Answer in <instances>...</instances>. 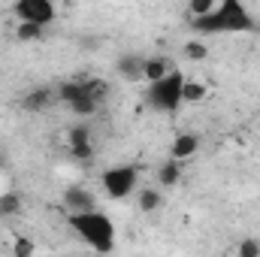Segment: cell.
Listing matches in <instances>:
<instances>
[{"instance_id":"obj_17","label":"cell","mask_w":260,"mask_h":257,"mask_svg":"<svg viewBox=\"0 0 260 257\" xmlns=\"http://www.w3.org/2000/svg\"><path fill=\"white\" fill-rule=\"evenodd\" d=\"M142 64H145V58H139V55H124V58L118 61V73H121V79L139 82V79H142Z\"/></svg>"},{"instance_id":"obj_1","label":"cell","mask_w":260,"mask_h":257,"mask_svg":"<svg viewBox=\"0 0 260 257\" xmlns=\"http://www.w3.org/2000/svg\"><path fill=\"white\" fill-rule=\"evenodd\" d=\"M191 27L203 37H209V34H254V30H260L257 18L251 15V9L242 0H218V6L206 18L191 21Z\"/></svg>"},{"instance_id":"obj_9","label":"cell","mask_w":260,"mask_h":257,"mask_svg":"<svg viewBox=\"0 0 260 257\" xmlns=\"http://www.w3.org/2000/svg\"><path fill=\"white\" fill-rule=\"evenodd\" d=\"M170 73H173V64H170L164 55H151V58H145V64H142V82L154 85V82L167 79Z\"/></svg>"},{"instance_id":"obj_12","label":"cell","mask_w":260,"mask_h":257,"mask_svg":"<svg viewBox=\"0 0 260 257\" xmlns=\"http://www.w3.org/2000/svg\"><path fill=\"white\" fill-rule=\"evenodd\" d=\"M179 182H182V164L173 160V157H167V160L157 167V188H160V191H170V188H176Z\"/></svg>"},{"instance_id":"obj_20","label":"cell","mask_w":260,"mask_h":257,"mask_svg":"<svg viewBox=\"0 0 260 257\" xmlns=\"http://www.w3.org/2000/svg\"><path fill=\"white\" fill-rule=\"evenodd\" d=\"M215 6H218V0H191V3H188V18H191V21H200V18H206Z\"/></svg>"},{"instance_id":"obj_6","label":"cell","mask_w":260,"mask_h":257,"mask_svg":"<svg viewBox=\"0 0 260 257\" xmlns=\"http://www.w3.org/2000/svg\"><path fill=\"white\" fill-rule=\"evenodd\" d=\"M67 151L79 164H91L94 160L97 148H94V136H91V127L88 124L79 121V124H73V127L67 130Z\"/></svg>"},{"instance_id":"obj_11","label":"cell","mask_w":260,"mask_h":257,"mask_svg":"<svg viewBox=\"0 0 260 257\" xmlns=\"http://www.w3.org/2000/svg\"><path fill=\"white\" fill-rule=\"evenodd\" d=\"M133 197H136V209H139L142 215H154V212H160V206H164V191H160V188H139Z\"/></svg>"},{"instance_id":"obj_8","label":"cell","mask_w":260,"mask_h":257,"mask_svg":"<svg viewBox=\"0 0 260 257\" xmlns=\"http://www.w3.org/2000/svg\"><path fill=\"white\" fill-rule=\"evenodd\" d=\"M64 209H67V215L91 212V209H97V200H94V194L88 191V188L73 185V188H67L64 191Z\"/></svg>"},{"instance_id":"obj_18","label":"cell","mask_w":260,"mask_h":257,"mask_svg":"<svg viewBox=\"0 0 260 257\" xmlns=\"http://www.w3.org/2000/svg\"><path fill=\"white\" fill-rule=\"evenodd\" d=\"M15 40L18 43H40L46 37V27H37V24H15Z\"/></svg>"},{"instance_id":"obj_22","label":"cell","mask_w":260,"mask_h":257,"mask_svg":"<svg viewBox=\"0 0 260 257\" xmlns=\"http://www.w3.org/2000/svg\"><path fill=\"white\" fill-rule=\"evenodd\" d=\"M185 58H188V61H206V58H209L206 43H203V40H188V43H185Z\"/></svg>"},{"instance_id":"obj_21","label":"cell","mask_w":260,"mask_h":257,"mask_svg":"<svg viewBox=\"0 0 260 257\" xmlns=\"http://www.w3.org/2000/svg\"><path fill=\"white\" fill-rule=\"evenodd\" d=\"M9 248H12V257H34L37 254V245H34V239H27V236H15Z\"/></svg>"},{"instance_id":"obj_15","label":"cell","mask_w":260,"mask_h":257,"mask_svg":"<svg viewBox=\"0 0 260 257\" xmlns=\"http://www.w3.org/2000/svg\"><path fill=\"white\" fill-rule=\"evenodd\" d=\"M79 97H82V79H64V82L55 88V100L64 103V106L76 103Z\"/></svg>"},{"instance_id":"obj_13","label":"cell","mask_w":260,"mask_h":257,"mask_svg":"<svg viewBox=\"0 0 260 257\" xmlns=\"http://www.w3.org/2000/svg\"><path fill=\"white\" fill-rule=\"evenodd\" d=\"M109 82L106 79H82V97H88V100H94L97 106H103L106 103V97H109Z\"/></svg>"},{"instance_id":"obj_3","label":"cell","mask_w":260,"mask_h":257,"mask_svg":"<svg viewBox=\"0 0 260 257\" xmlns=\"http://www.w3.org/2000/svg\"><path fill=\"white\" fill-rule=\"evenodd\" d=\"M185 73H179V70H173L167 79H160V82H154V85H148V91H145V103L154 109V112H164V115H173V112H179L185 103H182V88H185Z\"/></svg>"},{"instance_id":"obj_14","label":"cell","mask_w":260,"mask_h":257,"mask_svg":"<svg viewBox=\"0 0 260 257\" xmlns=\"http://www.w3.org/2000/svg\"><path fill=\"white\" fill-rule=\"evenodd\" d=\"M209 97V85L203 79H185V88H182V103H203Z\"/></svg>"},{"instance_id":"obj_2","label":"cell","mask_w":260,"mask_h":257,"mask_svg":"<svg viewBox=\"0 0 260 257\" xmlns=\"http://www.w3.org/2000/svg\"><path fill=\"white\" fill-rule=\"evenodd\" d=\"M67 227L94 251V254H109L115 251L118 245V227L115 221L100 212V209H91V212H79V215H67Z\"/></svg>"},{"instance_id":"obj_4","label":"cell","mask_w":260,"mask_h":257,"mask_svg":"<svg viewBox=\"0 0 260 257\" xmlns=\"http://www.w3.org/2000/svg\"><path fill=\"white\" fill-rule=\"evenodd\" d=\"M100 188L109 200H127L130 194L139 191V173L133 164H115L106 167L100 176Z\"/></svg>"},{"instance_id":"obj_19","label":"cell","mask_w":260,"mask_h":257,"mask_svg":"<svg viewBox=\"0 0 260 257\" xmlns=\"http://www.w3.org/2000/svg\"><path fill=\"white\" fill-rule=\"evenodd\" d=\"M67 109H70L76 118H82V121H85V118H94V115L100 112V106H97L94 100H88V97H79V100H76V103H70Z\"/></svg>"},{"instance_id":"obj_7","label":"cell","mask_w":260,"mask_h":257,"mask_svg":"<svg viewBox=\"0 0 260 257\" xmlns=\"http://www.w3.org/2000/svg\"><path fill=\"white\" fill-rule=\"evenodd\" d=\"M200 136L191 133V130H182V133H176V139H173V145H170V157L173 160H179V164H185V160H191L197 151H200Z\"/></svg>"},{"instance_id":"obj_10","label":"cell","mask_w":260,"mask_h":257,"mask_svg":"<svg viewBox=\"0 0 260 257\" xmlns=\"http://www.w3.org/2000/svg\"><path fill=\"white\" fill-rule=\"evenodd\" d=\"M52 103H58V100H55V88H34V91H27L24 100H21V106H24L27 112H46Z\"/></svg>"},{"instance_id":"obj_5","label":"cell","mask_w":260,"mask_h":257,"mask_svg":"<svg viewBox=\"0 0 260 257\" xmlns=\"http://www.w3.org/2000/svg\"><path fill=\"white\" fill-rule=\"evenodd\" d=\"M9 12L18 24H37V27H46V30L58 18V6L52 0H18V3H12Z\"/></svg>"},{"instance_id":"obj_23","label":"cell","mask_w":260,"mask_h":257,"mask_svg":"<svg viewBox=\"0 0 260 257\" xmlns=\"http://www.w3.org/2000/svg\"><path fill=\"white\" fill-rule=\"evenodd\" d=\"M236 257H260V239L248 236L236 245Z\"/></svg>"},{"instance_id":"obj_24","label":"cell","mask_w":260,"mask_h":257,"mask_svg":"<svg viewBox=\"0 0 260 257\" xmlns=\"http://www.w3.org/2000/svg\"><path fill=\"white\" fill-rule=\"evenodd\" d=\"M6 164H9V154H6V151H3V148H0V170H3V167H6Z\"/></svg>"},{"instance_id":"obj_16","label":"cell","mask_w":260,"mask_h":257,"mask_svg":"<svg viewBox=\"0 0 260 257\" xmlns=\"http://www.w3.org/2000/svg\"><path fill=\"white\" fill-rule=\"evenodd\" d=\"M21 209H24V197L18 191L0 194V218H15L21 215Z\"/></svg>"}]
</instances>
